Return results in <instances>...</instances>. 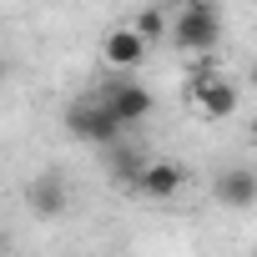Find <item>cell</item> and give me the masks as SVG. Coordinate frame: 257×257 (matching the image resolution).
I'll list each match as a JSON object with an SVG mask.
<instances>
[{"instance_id":"obj_1","label":"cell","mask_w":257,"mask_h":257,"mask_svg":"<svg viewBox=\"0 0 257 257\" xmlns=\"http://www.w3.org/2000/svg\"><path fill=\"white\" fill-rule=\"evenodd\" d=\"M182 51H197L207 56L217 41H222V11L212 6V0H187V6L172 16V31H167Z\"/></svg>"},{"instance_id":"obj_2","label":"cell","mask_w":257,"mask_h":257,"mask_svg":"<svg viewBox=\"0 0 257 257\" xmlns=\"http://www.w3.org/2000/svg\"><path fill=\"white\" fill-rule=\"evenodd\" d=\"M187 96H192V106H197L207 121H227V116L237 111V101H242L237 81L222 76V71H212V66H192V76H187Z\"/></svg>"},{"instance_id":"obj_3","label":"cell","mask_w":257,"mask_h":257,"mask_svg":"<svg viewBox=\"0 0 257 257\" xmlns=\"http://www.w3.org/2000/svg\"><path fill=\"white\" fill-rule=\"evenodd\" d=\"M106 111H111V121L116 126H132V121H142V116H152V91L142 86V81H111V86H101V96H96Z\"/></svg>"},{"instance_id":"obj_4","label":"cell","mask_w":257,"mask_h":257,"mask_svg":"<svg viewBox=\"0 0 257 257\" xmlns=\"http://www.w3.org/2000/svg\"><path fill=\"white\" fill-rule=\"evenodd\" d=\"M66 126H71V137H81V142H96V147H116V137H121V126L111 121V111L91 96V101H76L71 111H66Z\"/></svg>"},{"instance_id":"obj_5","label":"cell","mask_w":257,"mask_h":257,"mask_svg":"<svg viewBox=\"0 0 257 257\" xmlns=\"http://www.w3.org/2000/svg\"><path fill=\"white\" fill-rule=\"evenodd\" d=\"M137 187H142L152 202H172V197L187 187V167H182V162H172V157H152V162H142Z\"/></svg>"},{"instance_id":"obj_6","label":"cell","mask_w":257,"mask_h":257,"mask_svg":"<svg viewBox=\"0 0 257 257\" xmlns=\"http://www.w3.org/2000/svg\"><path fill=\"white\" fill-rule=\"evenodd\" d=\"M101 56H106V66H111V71L132 76V71L147 61V41H142L132 26H116V31H106V41H101Z\"/></svg>"},{"instance_id":"obj_7","label":"cell","mask_w":257,"mask_h":257,"mask_svg":"<svg viewBox=\"0 0 257 257\" xmlns=\"http://www.w3.org/2000/svg\"><path fill=\"white\" fill-rule=\"evenodd\" d=\"M26 202H31V212H41V217H61V212L71 207V182H66L61 172H41V177L26 187Z\"/></svg>"},{"instance_id":"obj_8","label":"cell","mask_w":257,"mask_h":257,"mask_svg":"<svg viewBox=\"0 0 257 257\" xmlns=\"http://www.w3.org/2000/svg\"><path fill=\"white\" fill-rule=\"evenodd\" d=\"M217 197L227 202V207H252L257 202V167H227L222 177H217Z\"/></svg>"},{"instance_id":"obj_9","label":"cell","mask_w":257,"mask_h":257,"mask_svg":"<svg viewBox=\"0 0 257 257\" xmlns=\"http://www.w3.org/2000/svg\"><path fill=\"white\" fill-rule=\"evenodd\" d=\"M132 31H137V36H142V41L152 46V41H167V31H172V21H167V11H157V6H152V11H137V21H132Z\"/></svg>"},{"instance_id":"obj_10","label":"cell","mask_w":257,"mask_h":257,"mask_svg":"<svg viewBox=\"0 0 257 257\" xmlns=\"http://www.w3.org/2000/svg\"><path fill=\"white\" fill-rule=\"evenodd\" d=\"M252 142H257V116H252Z\"/></svg>"},{"instance_id":"obj_11","label":"cell","mask_w":257,"mask_h":257,"mask_svg":"<svg viewBox=\"0 0 257 257\" xmlns=\"http://www.w3.org/2000/svg\"><path fill=\"white\" fill-rule=\"evenodd\" d=\"M0 81H6V61H0Z\"/></svg>"},{"instance_id":"obj_12","label":"cell","mask_w":257,"mask_h":257,"mask_svg":"<svg viewBox=\"0 0 257 257\" xmlns=\"http://www.w3.org/2000/svg\"><path fill=\"white\" fill-rule=\"evenodd\" d=\"M252 86H257V66H252Z\"/></svg>"}]
</instances>
